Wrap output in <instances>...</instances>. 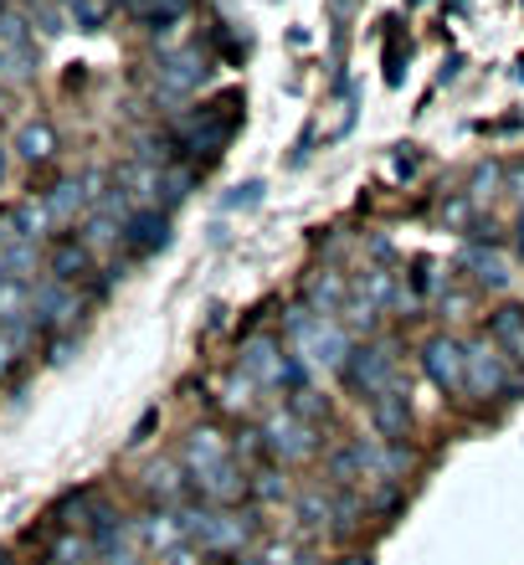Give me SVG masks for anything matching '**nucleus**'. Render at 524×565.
I'll return each mask as SVG.
<instances>
[{
	"instance_id": "nucleus-19",
	"label": "nucleus",
	"mask_w": 524,
	"mask_h": 565,
	"mask_svg": "<svg viewBox=\"0 0 524 565\" xmlns=\"http://www.w3.org/2000/svg\"><path fill=\"white\" fill-rule=\"evenodd\" d=\"M15 154L26 164H46L52 154H57V129L46 119H31V124H21L15 129Z\"/></svg>"
},
{
	"instance_id": "nucleus-4",
	"label": "nucleus",
	"mask_w": 524,
	"mask_h": 565,
	"mask_svg": "<svg viewBox=\"0 0 524 565\" xmlns=\"http://www.w3.org/2000/svg\"><path fill=\"white\" fill-rule=\"evenodd\" d=\"M421 371L432 381L442 396H468V350L463 340H452V334H432V340L421 344Z\"/></svg>"
},
{
	"instance_id": "nucleus-30",
	"label": "nucleus",
	"mask_w": 524,
	"mask_h": 565,
	"mask_svg": "<svg viewBox=\"0 0 524 565\" xmlns=\"http://www.w3.org/2000/svg\"><path fill=\"white\" fill-rule=\"evenodd\" d=\"M253 493L263 499V504H284V499H288V478L278 473V468H257V473H253Z\"/></svg>"
},
{
	"instance_id": "nucleus-25",
	"label": "nucleus",
	"mask_w": 524,
	"mask_h": 565,
	"mask_svg": "<svg viewBox=\"0 0 524 565\" xmlns=\"http://www.w3.org/2000/svg\"><path fill=\"white\" fill-rule=\"evenodd\" d=\"M93 551H98V545H93L88 535H57L52 540V565H88Z\"/></svg>"
},
{
	"instance_id": "nucleus-8",
	"label": "nucleus",
	"mask_w": 524,
	"mask_h": 565,
	"mask_svg": "<svg viewBox=\"0 0 524 565\" xmlns=\"http://www.w3.org/2000/svg\"><path fill=\"white\" fill-rule=\"evenodd\" d=\"M365 422H371L375 443H406V437H411V396H406L402 386L386 391V396H375V402L365 406Z\"/></svg>"
},
{
	"instance_id": "nucleus-41",
	"label": "nucleus",
	"mask_w": 524,
	"mask_h": 565,
	"mask_svg": "<svg viewBox=\"0 0 524 565\" xmlns=\"http://www.w3.org/2000/svg\"><path fill=\"white\" fill-rule=\"evenodd\" d=\"M510 191L524 201V164H514V170H510Z\"/></svg>"
},
{
	"instance_id": "nucleus-29",
	"label": "nucleus",
	"mask_w": 524,
	"mask_h": 565,
	"mask_svg": "<svg viewBox=\"0 0 524 565\" xmlns=\"http://www.w3.org/2000/svg\"><path fill=\"white\" fill-rule=\"evenodd\" d=\"M360 294L371 298L375 309H381V303H391V298H396V273H391V268H365V282H360Z\"/></svg>"
},
{
	"instance_id": "nucleus-16",
	"label": "nucleus",
	"mask_w": 524,
	"mask_h": 565,
	"mask_svg": "<svg viewBox=\"0 0 524 565\" xmlns=\"http://www.w3.org/2000/svg\"><path fill=\"white\" fill-rule=\"evenodd\" d=\"M303 303L314 313H324V319H334V313L345 309V278L334 268L324 273H309V282H303Z\"/></svg>"
},
{
	"instance_id": "nucleus-28",
	"label": "nucleus",
	"mask_w": 524,
	"mask_h": 565,
	"mask_svg": "<svg viewBox=\"0 0 524 565\" xmlns=\"http://www.w3.org/2000/svg\"><path fill=\"white\" fill-rule=\"evenodd\" d=\"M288 412H293V417H303L309 427H319V417H330V402L309 386V391H293V396H288Z\"/></svg>"
},
{
	"instance_id": "nucleus-2",
	"label": "nucleus",
	"mask_w": 524,
	"mask_h": 565,
	"mask_svg": "<svg viewBox=\"0 0 524 565\" xmlns=\"http://www.w3.org/2000/svg\"><path fill=\"white\" fill-rule=\"evenodd\" d=\"M396 375H402V350H396V340H365L350 350L345 381L360 402H375V396L396 391Z\"/></svg>"
},
{
	"instance_id": "nucleus-40",
	"label": "nucleus",
	"mask_w": 524,
	"mask_h": 565,
	"mask_svg": "<svg viewBox=\"0 0 524 565\" xmlns=\"http://www.w3.org/2000/svg\"><path fill=\"white\" fill-rule=\"evenodd\" d=\"M104 561L108 565H150V561H139L135 551H114V555H104Z\"/></svg>"
},
{
	"instance_id": "nucleus-37",
	"label": "nucleus",
	"mask_w": 524,
	"mask_h": 565,
	"mask_svg": "<svg viewBox=\"0 0 524 565\" xmlns=\"http://www.w3.org/2000/svg\"><path fill=\"white\" fill-rule=\"evenodd\" d=\"M442 222H452V226H463V222H468V201H463V195H452L448 206H442Z\"/></svg>"
},
{
	"instance_id": "nucleus-14",
	"label": "nucleus",
	"mask_w": 524,
	"mask_h": 565,
	"mask_svg": "<svg viewBox=\"0 0 524 565\" xmlns=\"http://www.w3.org/2000/svg\"><path fill=\"white\" fill-rule=\"evenodd\" d=\"M145 493L160 499V504H185V493H191V473H185V462H150L145 468Z\"/></svg>"
},
{
	"instance_id": "nucleus-43",
	"label": "nucleus",
	"mask_w": 524,
	"mask_h": 565,
	"mask_svg": "<svg viewBox=\"0 0 524 565\" xmlns=\"http://www.w3.org/2000/svg\"><path fill=\"white\" fill-rule=\"evenodd\" d=\"M340 565H375V561H371V555H345Z\"/></svg>"
},
{
	"instance_id": "nucleus-33",
	"label": "nucleus",
	"mask_w": 524,
	"mask_h": 565,
	"mask_svg": "<svg viewBox=\"0 0 524 565\" xmlns=\"http://www.w3.org/2000/svg\"><path fill=\"white\" fill-rule=\"evenodd\" d=\"M427 294H432V263L417 257V263H411V298H427Z\"/></svg>"
},
{
	"instance_id": "nucleus-13",
	"label": "nucleus",
	"mask_w": 524,
	"mask_h": 565,
	"mask_svg": "<svg viewBox=\"0 0 524 565\" xmlns=\"http://www.w3.org/2000/svg\"><path fill=\"white\" fill-rule=\"evenodd\" d=\"M42 201H46V211H52V222L67 226V222H77V216H83V206H88V201H98V195H93L88 175H73V180H57Z\"/></svg>"
},
{
	"instance_id": "nucleus-44",
	"label": "nucleus",
	"mask_w": 524,
	"mask_h": 565,
	"mask_svg": "<svg viewBox=\"0 0 524 565\" xmlns=\"http://www.w3.org/2000/svg\"><path fill=\"white\" fill-rule=\"evenodd\" d=\"M288 565H314V555H293V561H288Z\"/></svg>"
},
{
	"instance_id": "nucleus-18",
	"label": "nucleus",
	"mask_w": 524,
	"mask_h": 565,
	"mask_svg": "<svg viewBox=\"0 0 524 565\" xmlns=\"http://www.w3.org/2000/svg\"><path fill=\"white\" fill-rule=\"evenodd\" d=\"M93 273V247L83 237H62L57 247H52V278L57 282H77Z\"/></svg>"
},
{
	"instance_id": "nucleus-34",
	"label": "nucleus",
	"mask_w": 524,
	"mask_h": 565,
	"mask_svg": "<svg viewBox=\"0 0 524 565\" xmlns=\"http://www.w3.org/2000/svg\"><path fill=\"white\" fill-rule=\"evenodd\" d=\"M31 21H36V26L46 31V36H57V31H67V26H62V11H57V6H36V11H31Z\"/></svg>"
},
{
	"instance_id": "nucleus-10",
	"label": "nucleus",
	"mask_w": 524,
	"mask_h": 565,
	"mask_svg": "<svg viewBox=\"0 0 524 565\" xmlns=\"http://www.w3.org/2000/svg\"><path fill=\"white\" fill-rule=\"evenodd\" d=\"M124 247L135 257H154L170 247V216L160 206H139L129 222H124Z\"/></svg>"
},
{
	"instance_id": "nucleus-32",
	"label": "nucleus",
	"mask_w": 524,
	"mask_h": 565,
	"mask_svg": "<svg viewBox=\"0 0 524 565\" xmlns=\"http://www.w3.org/2000/svg\"><path fill=\"white\" fill-rule=\"evenodd\" d=\"M278 386H284L288 396H293V391H309V360H303L299 350L284 355V381H278Z\"/></svg>"
},
{
	"instance_id": "nucleus-15",
	"label": "nucleus",
	"mask_w": 524,
	"mask_h": 565,
	"mask_svg": "<svg viewBox=\"0 0 524 565\" xmlns=\"http://www.w3.org/2000/svg\"><path fill=\"white\" fill-rule=\"evenodd\" d=\"M139 540H145V551L154 555H170L175 545H185V530H180V514L175 509H154V514H145V520L135 524Z\"/></svg>"
},
{
	"instance_id": "nucleus-27",
	"label": "nucleus",
	"mask_w": 524,
	"mask_h": 565,
	"mask_svg": "<svg viewBox=\"0 0 524 565\" xmlns=\"http://www.w3.org/2000/svg\"><path fill=\"white\" fill-rule=\"evenodd\" d=\"M191 185H195V164L165 170V175H160V201H165V206H180V201L191 195Z\"/></svg>"
},
{
	"instance_id": "nucleus-3",
	"label": "nucleus",
	"mask_w": 524,
	"mask_h": 565,
	"mask_svg": "<svg viewBox=\"0 0 524 565\" xmlns=\"http://www.w3.org/2000/svg\"><path fill=\"white\" fill-rule=\"evenodd\" d=\"M463 350H468V391H473V396H520L524 391V375H514L510 355H504L489 334L468 340Z\"/></svg>"
},
{
	"instance_id": "nucleus-31",
	"label": "nucleus",
	"mask_w": 524,
	"mask_h": 565,
	"mask_svg": "<svg viewBox=\"0 0 524 565\" xmlns=\"http://www.w3.org/2000/svg\"><path fill=\"white\" fill-rule=\"evenodd\" d=\"M263 191H268L263 180H242V185H232V191L222 195V206L226 211H253V206H263Z\"/></svg>"
},
{
	"instance_id": "nucleus-23",
	"label": "nucleus",
	"mask_w": 524,
	"mask_h": 565,
	"mask_svg": "<svg viewBox=\"0 0 524 565\" xmlns=\"http://www.w3.org/2000/svg\"><path fill=\"white\" fill-rule=\"evenodd\" d=\"M468 263H473V282H479V288H489V294H504V288H510V263H504V257L499 253H468Z\"/></svg>"
},
{
	"instance_id": "nucleus-22",
	"label": "nucleus",
	"mask_w": 524,
	"mask_h": 565,
	"mask_svg": "<svg viewBox=\"0 0 524 565\" xmlns=\"http://www.w3.org/2000/svg\"><path fill=\"white\" fill-rule=\"evenodd\" d=\"M62 11L77 31H104L108 15L119 11V0H62Z\"/></svg>"
},
{
	"instance_id": "nucleus-12",
	"label": "nucleus",
	"mask_w": 524,
	"mask_h": 565,
	"mask_svg": "<svg viewBox=\"0 0 524 565\" xmlns=\"http://www.w3.org/2000/svg\"><path fill=\"white\" fill-rule=\"evenodd\" d=\"M226 458H232V447L222 443V431L216 427H195L191 437H185V447H180V462H185V473L191 478H206L211 468H222Z\"/></svg>"
},
{
	"instance_id": "nucleus-21",
	"label": "nucleus",
	"mask_w": 524,
	"mask_h": 565,
	"mask_svg": "<svg viewBox=\"0 0 524 565\" xmlns=\"http://www.w3.org/2000/svg\"><path fill=\"white\" fill-rule=\"evenodd\" d=\"M0 42L11 46V52H15L21 62H26V73L36 67V42H31V21H26V15L0 11Z\"/></svg>"
},
{
	"instance_id": "nucleus-45",
	"label": "nucleus",
	"mask_w": 524,
	"mask_h": 565,
	"mask_svg": "<svg viewBox=\"0 0 524 565\" xmlns=\"http://www.w3.org/2000/svg\"><path fill=\"white\" fill-rule=\"evenodd\" d=\"M237 565H268V561H253V555H237Z\"/></svg>"
},
{
	"instance_id": "nucleus-24",
	"label": "nucleus",
	"mask_w": 524,
	"mask_h": 565,
	"mask_svg": "<svg viewBox=\"0 0 524 565\" xmlns=\"http://www.w3.org/2000/svg\"><path fill=\"white\" fill-rule=\"evenodd\" d=\"M83 242H88L93 253H104V247L124 242V222L119 216H108V211H93L88 222H83Z\"/></svg>"
},
{
	"instance_id": "nucleus-7",
	"label": "nucleus",
	"mask_w": 524,
	"mask_h": 565,
	"mask_svg": "<svg viewBox=\"0 0 524 565\" xmlns=\"http://www.w3.org/2000/svg\"><path fill=\"white\" fill-rule=\"evenodd\" d=\"M77 313H83V298H77L73 282L46 278L42 288H31V324L36 329H62L73 324Z\"/></svg>"
},
{
	"instance_id": "nucleus-20",
	"label": "nucleus",
	"mask_w": 524,
	"mask_h": 565,
	"mask_svg": "<svg viewBox=\"0 0 524 565\" xmlns=\"http://www.w3.org/2000/svg\"><path fill=\"white\" fill-rule=\"evenodd\" d=\"M6 226H11L15 237H26V242H42L46 232H52V211H46V201H21V206L6 216Z\"/></svg>"
},
{
	"instance_id": "nucleus-17",
	"label": "nucleus",
	"mask_w": 524,
	"mask_h": 565,
	"mask_svg": "<svg viewBox=\"0 0 524 565\" xmlns=\"http://www.w3.org/2000/svg\"><path fill=\"white\" fill-rule=\"evenodd\" d=\"M489 340H494L510 360L524 365V309L520 303H504V309L489 313Z\"/></svg>"
},
{
	"instance_id": "nucleus-5",
	"label": "nucleus",
	"mask_w": 524,
	"mask_h": 565,
	"mask_svg": "<svg viewBox=\"0 0 524 565\" xmlns=\"http://www.w3.org/2000/svg\"><path fill=\"white\" fill-rule=\"evenodd\" d=\"M211 73V57L201 46H180V52H165L160 57V73H154V98H165V104H180V98H191Z\"/></svg>"
},
{
	"instance_id": "nucleus-42",
	"label": "nucleus",
	"mask_w": 524,
	"mask_h": 565,
	"mask_svg": "<svg viewBox=\"0 0 524 565\" xmlns=\"http://www.w3.org/2000/svg\"><path fill=\"white\" fill-rule=\"evenodd\" d=\"M6 175H11V149L0 145V185H6Z\"/></svg>"
},
{
	"instance_id": "nucleus-6",
	"label": "nucleus",
	"mask_w": 524,
	"mask_h": 565,
	"mask_svg": "<svg viewBox=\"0 0 524 565\" xmlns=\"http://www.w3.org/2000/svg\"><path fill=\"white\" fill-rule=\"evenodd\" d=\"M263 447H268L272 462H303L319 452V427H309L303 417H293V412H272L268 422H263Z\"/></svg>"
},
{
	"instance_id": "nucleus-35",
	"label": "nucleus",
	"mask_w": 524,
	"mask_h": 565,
	"mask_svg": "<svg viewBox=\"0 0 524 565\" xmlns=\"http://www.w3.org/2000/svg\"><path fill=\"white\" fill-rule=\"evenodd\" d=\"M386 83H391V88L402 83V36H391V42H386Z\"/></svg>"
},
{
	"instance_id": "nucleus-46",
	"label": "nucleus",
	"mask_w": 524,
	"mask_h": 565,
	"mask_svg": "<svg viewBox=\"0 0 524 565\" xmlns=\"http://www.w3.org/2000/svg\"><path fill=\"white\" fill-rule=\"evenodd\" d=\"M406 6H421V0H406Z\"/></svg>"
},
{
	"instance_id": "nucleus-26",
	"label": "nucleus",
	"mask_w": 524,
	"mask_h": 565,
	"mask_svg": "<svg viewBox=\"0 0 524 565\" xmlns=\"http://www.w3.org/2000/svg\"><path fill=\"white\" fill-rule=\"evenodd\" d=\"M375 303L365 294L360 298H345V319H340V324H345V334H375Z\"/></svg>"
},
{
	"instance_id": "nucleus-1",
	"label": "nucleus",
	"mask_w": 524,
	"mask_h": 565,
	"mask_svg": "<svg viewBox=\"0 0 524 565\" xmlns=\"http://www.w3.org/2000/svg\"><path fill=\"white\" fill-rule=\"evenodd\" d=\"M242 108H247V98L242 93H222L216 104H201L191 108V114H180L175 129H170V145H175V154H185V160H216V154H226V145H232V135L242 129Z\"/></svg>"
},
{
	"instance_id": "nucleus-11",
	"label": "nucleus",
	"mask_w": 524,
	"mask_h": 565,
	"mask_svg": "<svg viewBox=\"0 0 524 565\" xmlns=\"http://www.w3.org/2000/svg\"><path fill=\"white\" fill-rule=\"evenodd\" d=\"M195 489H201V499H206V504L226 509V504H237L242 493H253V473H247L237 458H226L222 468H211L206 478H195Z\"/></svg>"
},
{
	"instance_id": "nucleus-9",
	"label": "nucleus",
	"mask_w": 524,
	"mask_h": 565,
	"mask_svg": "<svg viewBox=\"0 0 524 565\" xmlns=\"http://www.w3.org/2000/svg\"><path fill=\"white\" fill-rule=\"evenodd\" d=\"M284 340L278 334H253V340L242 344V375L253 381V386H278L284 381Z\"/></svg>"
},
{
	"instance_id": "nucleus-38",
	"label": "nucleus",
	"mask_w": 524,
	"mask_h": 565,
	"mask_svg": "<svg viewBox=\"0 0 524 565\" xmlns=\"http://www.w3.org/2000/svg\"><path fill=\"white\" fill-rule=\"evenodd\" d=\"M154 422H160V406H150V412L139 417V427H135V437H129V443H145V437L154 431Z\"/></svg>"
},
{
	"instance_id": "nucleus-39",
	"label": "nucleus",
	"mask_w": 524,
	"mask_h": 565,
	"mask_svg": "<svg viewBox=\"0 0 524 565\" xmlns=\"http://www.w3.org/2000/svg\"><path fill=\"white\" fill-rule=\"evenodd\" d=\"M160 565H201V561H195V551H191V545H175V551H170V555H160Z\"/></svg>"
},
{
	"instance_id": "nucleus-36",
	"label": "nucleus",
	"mask_w": 524,
	"mask_h": 565,
	"mask_svg": "<svg viewBox=\"0 0 524 565\" xmlns=\"http://www.w3.org/2000/svg\"><path fill=\"white\" fill-rule=\"evenodd\" d=\"M0 77H31V73H26V62L15 57V52H11L6 42H0Z\"/></svg>"
}]
</instances>
